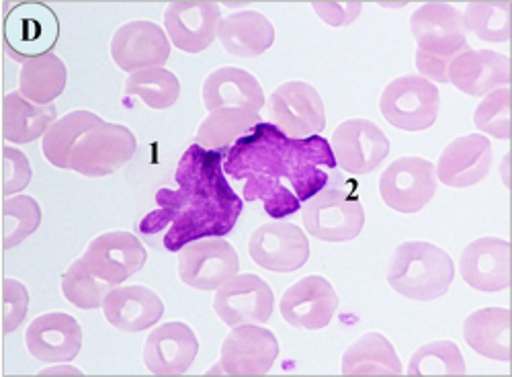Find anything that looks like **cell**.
<instances>
[{"label":"cell","instance_id":"1","mask_svg":"<svg viewBox=\"0 0 512 377\" xmlns=\"http://www.w3.org/2000/svg\"><path fill=\"white\" fill-rule=\"evenodd\" d=\"M334 169L336 160L328 142L320 136L293 140L271 123H259L230 148L226 173L238 181L246 179L244 197L261 199L265 212L285 218L316 195Z\"/></svg>","mask_w":512,"mask_h":377},{"label":"cell","instance_id":"2","mask_svg":"<svg viewBox=\"0 0 512 377\" xmlns=\"http://www.w3.org/2000/svg\"><path fill=\"white\" fill-rule=\"evenodd\" d=\"M177 183L179 191H158V209L140 226L144 234H156L170 222L164 246L177 253L197 238H222L236 226L242 201L226 183L220 152L191 146L179 162Z\"/></svg>","mask_w":512,"mask_h":377},{"label":"cell","instance_id":"3","mask_svg":"<svg viewBox=\"0 0 512 377\" xmlns=\"http://www.w3.org/2000/svg\"><path fill=\"white\" fill-rule=\"evenodd\" d=\"M138 140L125 125L91 111H74L56 121L44 138V156L58 169L84 177H107L136 156Z\"/></svg>","mask_w":512,"mask_h":377},{"label":"cell","instance_id":"4","mask_svg":"<svg viewBox=\"0 0 512 377\" xmlns=\"http://www.w3.org/2000/svg\"><path fill=\"white\" fill-rule=\"evenodd\" d=\"M410 29L418 46L416 68L422 78L449 82V64L469 50L461 13L445 3H426L414 11Z\"/></svg>","mask_w":512,"mask_h":377},{"label":"cell","instance_id":"5","mask_svg":"<svg viewBox=\"0 0 512 377\" xmlns=\"http://www.w3.org/2000/svg\"><path fill=\"white\" fill-rule=\"evenodd\" d=\"M453 277L455 265L445 250L420 240L400 244L388 269L392 289L416 302H431L445 296Z\"/></svg>","mask_w":512,"mask_h":377},{"label":"cell","instance_id":"6","mask_svg":"<svg viewBox=\"0 0 512 377\" xmlns=\"http://www.w3.org/2000/svg\"><path fill=\"white\" fill-rule=\"evenodd\" d=\"M379 107L394 128L420 132L433 128L437 121L441 97L431 80L422 76H400L392 80L379 99Z\"/></svg>","mask_w":512,"mask_h":377},{"label":"cell","instance_id":"7","mask_svg":"<svg viewBox=\"0 0 512 377\" xmlns=\"http://www.w3.org/2000/svg\"><path fill=\"white\" fill-rule=\"evenodd\" d=\"M306 230L324 242H349L365 226V209L357 195L326 189L310 197L302 209Z\"/></svg>","mask_w":512,"mask_h":377},{"label":"cell","instance_id":"8","mask_svg":"<svg viewBox=\"0 0 512 377\" xmlns=\"http://www.w3.org/2000/svg\"><path fill=\"white\" fill-rule=\"evenodd\" d=\"M273 125L287 138L306 140L326 128L324 103L308 82H285L271 95Z\"/></svg>","mask_w":512,"mask_h":377},{"label":"cell","instance_id":"9","mask_svg":"<svg viewBox=\"0 0 512 377\" xmlns=\"http://www.w3.org/2000/svg\"><path fill=\"white\" fill-rule=\"evenodd\" d=\"M437 191L435 166L414 156L394 160L379 179V193L388 207L402 214H416Z\"/></svg>","mask_w":512,"mask_h":377},{"label":"cell","instance_id":"10","mask_svg":"<svg viewBox=\"0 0 512 377\" xmlns=\"http://www.w3.org/2000/svg\"><path fill=\"white\" fill-rule=\"evenodd\" d=\"M240 261L236 248L224 238H205L179 250V277L195 289L213 291L236 277Z\"/></svg>","mask_w":512,"mask_h":377},{"label":"cell","instance_id":"11","mask_svg":"<svg viewBox=\"0 0 512 377\" xmlns=\"http://www.w3.org/2000/svg\"><path fill=\"white\" fill-rule=\"evenodd\" d=\"M279 357V341L263 326H234L222 345V359L216 369L232 377L267 375Z\"/></svg>","mask_w":512,"mask_h":377},{"label":"cell","instance_id":"12","mask_svg":"<svg viewBox=\"0 0 512 377\" xmlns=\"http://www.w3.org/2000/svg\"><path fill=\"white\" fill-rule=\"evenodd\" d=\"M252 261L273 273H291L310 259V240L289 222H271L256 228L248 242Z\"/></svg>","mask_w":512,"mask_h":377},{"label":"cell","instance_id":"13","mask_svg":"<svg viewBox=\"0 0 512 377\" xmlns=\"http://www.w3.org/2000/svg\"><path fill=\"white\" fill-rule=\"evenodd\" d=\"M273 289L259 275H236L213 298V310L228 326L263 324L273 314Z\"/></svg>","mask_w":512,"mask_h":377},{"label":"cell","instance_id":"14","mask_svg":"<svg viewBox=\"0 0 512 377\" xmlns=\"http://www.w3.org/2000/svg\"><path fill=\"white\" fill-rule=\"evenodd\" d=\"M56 39L58 19L46 5L23 3L5 19V48L19 62L50 54Z\"/></svg>","mask_w":512,"mask_h":377},{"label":"cell","instance_id":"15","mask_svg":"<svg viewBox=\"0 0 512 377\" xmlns=\"http://www.w3.org/2000/svg\"><path fill=\"white\" fill-rule=\"evenodd\" d=\"M334 160L351 175H367L386 160L390 140L369 119H349L340 123L332 136Z\"/></svg>","mask_w":512,"mask_h":377},{"label":"cell","instance_id":"16","mask_svg":"<svg viewBox=\"0 0 512 377\" xmlns=\"http://www.w3.org/2000/svg\"><path fill=\"white\" fill-rule=\"evenodd\" d=\"M82 259L95 277L115 287L144 269L148 253L140 238L134 234L107 232L89 244Z\"/></svg>","mask_w":512,"mask_h":377},{"label":"cell","instance_id":"17","mask_svg":"<svg viewBox=\"0 0 512 377\" xmlns=\"http://www.w3.org/2000/svg\"><path fill=\"white\" fill-rule=\"evenodd\" d=\"M222 23L220 5L209 0H177L164 13L168 39L187 54H199L211 46Z\"/></svg>","mask_w":512,"mask_h":377},{"label":"cell","instance_id":"18","mask_svg":"<svg viewBox=\"0 0 512 377\" xmlns=\"http://www.w3.org/2000/svg\"><path fill=\"white\" fill-rule=\"evenodd\" d=\"M111 56L125 72L162 68L170 58V41L152 21H134L119 27L111 41Z\"/></svg>","mask_w":512,"mask_h":377},{"label":"cell","instance_id":"19","mask_svg":"<svg viewBox=\"0 0 512 377\" xmlns=\"http://www.w3.org/2000/svg\"><path fill=\"white\" fill-rule=\"evenodd\" d=\"M336 308V291L332 283L320 275H310L293 283L281 298V316L295 328L320 330L330 324Z\"/></svg>","mask_w":512,"mask_h":377},{"label":"cell","instance_id":"20","mask_svg":"<svg viewBox=\"0 0 512 377\" xmlns=\"http://www.w3.org/2000/svg\"><path fill=\"white\" fill-rule=\"evenodd\" d=\"M199 353L195 332L183 322L158 326L146 341L144 363L154 375H183Z\"/></svg>","mask_w":512,"mask_h":377},{"label":"cell","instance_id":"21","mask_svg":"<svg viewBox=\"0 0 512 377\" xmlns=\"http://www.w3.org/2000/svg\"><path fill=\"white\" fill-rule=\"evenodd\" d=\"M25 341L35 359L46 363H66L82 349V328L74 316L50 312L31 322Z\"/></svg>","mask_w":512,"mask_h":377},{"label":"cell","instance_id":"22","mask_svg":"<svg viewBox=\"0 0 512 377\" xmlns=\"http://www.w3.org/2000/svg\"><path fill=\"white\" fill-rule=\"evenodd\" d=\"M447 80L469 97H486L508 85L510 64L490 50H465L449 64Z\"/></svg>","mask_w":512,"mask_h":377},{"label":"cell","instance_id":"23","mask_svg":"<svg viewBox=\"0 0 512 377\" xmlns=\"http://www.w3.org/2000/svg\"><path fill=\"white\" fill-rule=\"evenodd\" d=\"M459 269L474 289L502 291L510 285V244L492 236L478 238L465 246Z\"/></svg>","mask_w":512,"mask_h":377},{"label":"cell","instance_id":"24","mask_svg":"<svg viewBox=\"0 0 512 377\" xmlns=\"http://www.w3.org/2000/svg\"><path fill=\"white\" fill-rule=\"evenodd\" d=\"M203 103L209 113L248 111L259 113L265 107V93L250 72L242 68H220L211 72L203 85Z\"/></svg>","mask_w":512,"mask_h":377},{"label":"cell","instance_id":"25","mask_svg":"<svg viewBox=\"0 0 512 377\" xmlns=\"http://www.w3.org/2000/svg\"><path fill=\"white\" fill-rule=\"evenodd\" d=\"M492 166V144L480 134L453 140L441 154L437 177L455 189L480 183Z\"/></svg>","mask_w":512,"mask_h":377},{"label":"cell","instance_id":"26","mask_svg":"<svg viewBox=\"0 0 512 377\" xmlns=\"http://www.w3.org/2000/svg\"><path fill=\"white\" fill-rule=\"evenodd\" d=\"M105 318L119 330L142 332L164 316V304L144 285L111 289L103 304Z\"/></svg>","mask_w":512,"mask_h":377},{"label":"cell","instance_id":"27","mask_svg":"<svg viewBox=\"0 0 512 377\" xmlns=\"http://www.w3.org/2000/svg\"><path fill=\"white\" fill-rule=\"evenodd\" d=\"M218 35L228 54L256 58L273 46L275 27L263 13L240 11L222 19Z\"/></svg>","mask_w":512,"mask_h":377},{"label":"cell","instance_id":"28","mask_svg":"<svg viewBox=\"0 0 512 377\" xmlns=\"http://www.w3.org/2000/svg\"><path fill=\"white\" fill-rule=\"evenodd\" d=\"M465 343L476 353L496 359H510V312L506 308H484L469 314L463 324Z\"/></svg>","mask_w":512,"mask_h":377},{"label":"cell","instance_id":"29","mask_svg":"<svg viewBox=\"0 0 512 377\" xmlns=\"http://www.w3.org/2000/svg\"><path fill=\"white\" fill-rule=\"evenodd\" d=\"M58 111L54 105H35L21 93H9L3 103V134L15 144H29L50 132Z\"/></svg>","mask_w":512,"mask_h":377},{"label":"cell","instance_id":"30","mask_svg":"<svg viewBox=\"0 0 512 377\" xmlns=\"http://www.w3.org/2000/svg\"><path fill=\"white\" fill-rule=\"evenodd\" d=\"M343 375H402V363L394 345L379 332H367L343 357Z\"/></svg>","mask_w":512,"mask_h":377},{"label":"cell","instance_id":"31","mask_svg":"<svg viewBox=\"0 0 512 377\" xmlns=\"http://www.w3.org/2000/svg\"><path fill=\"white\" fill-rule=\"evenodd\" d=\"M68 70L56 54L31 58L21 68V95L35 105H52L66 89Z\"/></svg>","mask_w":512,"mask_h":377},{"label":"cell","instance_id":"32","mask_svg":"<svg viewBox=\"0 0 512 377\" xmlns=\"http://www.w3.org/2000/svg\"><path fill=\"white\" fill-rule=\"evenodd\" d=\"M263 123L259 113L248 111H216L199 125L197 144L205 150H224L232 142L240 140L256 125Z\"/></svg>","mask_w":512,"mask_h":377},{"label":"cell","instance_id":"33","mask_svg":"<svg viewBox=\"0 0 512 377\" xmlns=\"http://www.w3.org/2000/svg\"><path fill=\"white\" fill-rule=\"evenodd\" d=\"M125 95L140 97L152 109H168L181 97V82L166 68H146L127 76Z\"/></svg>","mask_w":512,"mask_h":377},{"label":"cell","instance_id":"34","mask_svg":"<svg viewBox=\"0 0 512 377\" xmlns=\"http://www.w3.org/2000/svg\"><path fill=\"white\" fill-rule=\"evenodd\" d=\"M111 287L113 285L93 275L84 259L76 261L62 277L64 298L80 310L101 308L105 304V298L111 293Z\"/></svg>","mask_w":512,"mask_h":377},{"label":"cell","instance_id":"35","mask_svg":"<svg viewBox=\"0 0 512 377\" xmlns=\"http://www.w3.org/2000/svg\"><path fill=\"white\" fill-rule=\"evenodd\" d=\"M463 17L465 29L476 33L484 41L492 44H504L510 33V3H469Z\"/></svg>","mask_w":512,"mask_h":377},{"label":"cell","instance_id":"36","mask_svg":"<svg viewBox=\"0 0 512 377\" xmlns=\"http://www.w3.org/2000/svg\"><path fill=\"white\" fill-rule=\"evenodd\" d=\"M465 361L459 347L451 341H435L420 347L408 365V375L431 377V375H463Z\"/></svg>","mask_w":512,"mask_h":377},{"label":"cell","instance_id":"37","mask_svg":"<svg viewBox=\"0 0 512 377\" xmlns=\"http://www.w3.org/2000/svg\"><path fill=\"white\" fill-rule=\"evenodd\" d=\"M5 248H13L29 238L41 224V207L33 197L17 195L5 199Z\"/></svg>","mask_w":512,"mask_h":377},{"label":"cell","instance_id":"38","mask_svg":"<svg viewBox=\"0 0 512 377\" xmlns=\"http://www.w3.org/2000/svg\"><path fill=\"white\" fill-rule=\"evenodd\" d=\"M476 128L484 134H490L500 140H508L510 136V91L498 89L486 95V99L478 105L474 115Z\"/></svg>","mask_w":512,"mask_h":377},{"label":"cell","instance_id":"39","mask_svg":"<svg viewBox=\"0 0 512 377\" xmlns=\"http://www.w3.org/2000/svg\"><path fill=\"white\" fill-rule=\"evenodd\" d=\"M3 312H5V332H13L17 330L29 310V293L25 289L23 283L13 281V279H5V287H3Z\"/></svg>","mask_w":512,"mask_h":377},{"label":"cell","instance_id":"40","mask_svg":"<svg viewBox=\"0 0 512 377\" xmlns=\"http://www.w3.org/2000/svg\"><path fill=\"white\" fill-rule=\"evenodd\" d=\"M31 183V164L21 150L5 146V197L23 191Z\"/></svg>","mask_w":512,"mask_h":377},{"label":"cell","instance_id":"41","mask_svg":"<svg viewBox=\"0 0 512 377\" xmlns=\"http://www.w3.org/2000/svg\"><path fill=\"white\" fill-rule=\"evenodd\" d=\"M312 7L332 27L353 23L363 9L361 3H312Z\"/></svg>","mask_w":512,"mask_h":377}]
</instances>
